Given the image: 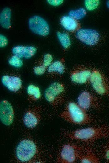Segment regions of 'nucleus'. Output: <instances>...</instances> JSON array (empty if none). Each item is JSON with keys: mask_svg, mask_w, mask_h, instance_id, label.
Instances as JSON below:
<instances>
[{"mask_svg": "<svg viewBox=\"0 0 109 163\" xmlns=\"http://www.w3.org/2000/svg\"><path fill=\"white\" fill-rule=\"evenodd\" d=\"M64 91V87L62 84L58 82L53 83L45 90V97L48 101L56 105Z\"/></svg>", "mask_w": 109, "mask_h": 163, "instance_id": "10", "label": "nucleus"}, {"mask_svg": "<svg viewBox=\"0 0 109 163\" xmlns=\"http://www.w3.org/2000/svg\"><path fill=\"white\" fill-rule=\"evenodd\" d=\"M57 37L62 46L65 49H67L70 46L71 41L69 35L65 33L57 32Z\"/></svg>", "mask_w": 109, "mask_h": 163, "instance_id": "19", "label": "nucleus"}, {"mask_svg": "<svg viewBox=\"0 0 109 163\" xmlns=\"http://www.w3.org/2000/svg\"><path fill=\"white\" fill-rule=\"evenodd\" d=\"M8 62L11 66L16 68L20 67L23 65V62L20 58L14 55L9 59Z\"/></svg>", "mask_w": 109, "mask_h": 163, "instance_id": "24", "label": "nucleus"}, {"mask_svg": "<svg viewBox=\"0 0 109 163\" xmlns=\"http://www.w3.org/2000/svg\"><path fill=\"white\" fill-rule=\"evenodd\" d=\"M100 1L98 0H86L84 2L85 7L88 10L96 9L98 6Z\"/></svg>", "mask_w": 109, "mask_h": 163, "instance_id": "23", "label": "nucleus"}, {"mask_svg": "<svg viewBox=\"0 0 109 163\" xmlns=\"http://www.w3.org/2000/svg\"><path fill=\"white\" fill-rule=\"evenodd\" d=\"M13 109L9 102L5 100L2 101L0 104V117L2 122L6 125H9L13 119Z\"/></svg>", "mask_w": 109, "mask_h": 163, "instance_id": "11", "label": "nucleus"}, {"mask_svg": "<svg viewBox=\"0 0 109 163\" xmlns=\"http://www.w3.org/2000/svg\"><path fill=\"white\" fill-rule=\"evenodd\" d=\"M90 82L95 92L109 99V79L100 71H91Z\"/></svg>", "mask_w": 109, "mask_h": 163, "instance_id": "4", "label": "nucleus"}, {"mask_svg": "<svg viewBox=\"0 0 109 163\" xmlns=\"http://www.w3.org/2000/svg\"><path fill=\"white\" fill-rule=\"evenodd\" d=\"M84 145L76 142V144L68 143L62 148L58 158V161L64 163H72L79 160Z\"/></svg>", "mask_w": 109, "mask_h": 163, "instance_id": "5", "label": "nucleus"}, {"mask_svg": "<svg viewBox=\"0 0 109 163\" xmlns=\"http://www.w3.org/2000/svg\"><path fill=\"white\" fill-rule=\"evenodd\" d=\"M86 11L83 8H80L75 10L69 11V15L75 19L78 20L82 18L86 15Z\"/></svg>", "mask_w": 109, "mask_h": 163, "instance_id": "20", "label": "nucleus"}, {"mask_svg": "<svg viewBox=\"0 0 109 163\" xmlns=\"http://www.w3.org/2000/svg\"><path fill=\"white\" fill-rule=\"evenodd\" d=\"M98 152L101 157L109 162V138L101 146Z\"/></svg>", "mask_w": 109, "mask_h": 163, "instance_id": "21", "label": "nucleus"}, {"mask_svg": "<svg viewBox=\"0 0 109 163\" xmlns=\"http://www.w3.org/2000/svg\"><path fill=\"white\" fill-rule=\"evenodd\" d=\"M29 27L34 33L42 36L48 35L49 33V27L47 22L39 16L31 17L28 21Z\"/></svg>", "mask_w": 109, "mask_h": 163, "instance_id": "7", "label": "nucleus"}, {"mask_svg": "<svg viewBox=\"0 0 109 163\" xmlns=\"http://www.w3.org/2000/svg\"><path fill=\"white\" fill-rule=\"evenodd\" d=\"M27 92L29 95L33 96L36 99H39L41 97V94L39 89L34 85H29L27 88Z\"/></svg>", "mask_w": 109, "mask_h": 163, "instance_id": "22", "label": "nucleus"}, {"mask_svg": "<svg viewBox=\"0 0 109 163\" xmlns=\"http://www.w3.org/2000/svg\"><path fill=\"white\" fill-rule=\"evenodd\" d=\"M47 2L50 4L54 6H57L61 4L63 2L62 0H48Z\"/></svg>", "mask_w": 109, "mask_h": 163, "instance_id": "28", "label": "nucleus"}, {"mask_svg": "<svg viewBox=\"0 0 109 163\" xmlns=\"http://www.w3.org/2000/svg\"><path fill=\"white\" fill-rule=\"evenodd\" d=\"M13 53L19 58H24L28 59L33 56L37 51L36 48L32 46H18L12 49Z\"/></svg>", "mask_w": 109, "mask_h": 163, "instance_id": "13", "label": "nucleus"}, {"mask_svg": "<svg viewBox=\"0 0 109 163\" xmlns=\"http://www.w3.org/2000/svg\"><path fill=\"white\" fill-rule=\"evenodd\" d=\"M79 160L82 163H100L101 156L92 145H84Z\"/></svg>", "mask_w": 109, "mask_h": 163, "instance_id": "9", "label": "nucleus"}, {"mask_svg": "<svg viewBox=\"0 0 109 163\" xmlns=\"http://www.w3.org/2000/svg\"><path fill=\"white\" fill-rule=\"evenodd\" d=\"M1 82L9 90L13 92L19 90L22 86V81L20 78L17 76H3Z\"/></svg>", "mask_w": 109, "mask_h": 163, "instance_id": "14", "label": "nucleus"}, {"mask_svg": "<svg viewBox=\"0 0 109 163\" xmlns=\"http://www.w3.org/2000/svg\"><path fill=\"white\" fill-rule=\"evenodd\" d=\"M60 23L64 29L70 31L75 30L78 26L76 21L69 16H63L60 19Z\"/></svg>", "mask_w": 109, "mask_h": 163, "instance_id": "15", "label": "nucleus"}, {"mask_svg": "<svg viewBox=\"0 0 109 163\" xmlns=\"http://www.w3.org/2000/svg\"><path fill=\"white\" fill-rule=\"evenodd\" d=\"M77 38L84 43L89 45H94L98 42L100 35L98 32L93 29H81L76 33Z\"/></svg>", "mask_w": 109, "mask_h": 163, "instance_id": "8", "label": "nucleus"}, {"mask_svg": "<svg viewBox=\"0 0 109 163\" xmlns=\"http://www.w3.org/2000/svg\"><path fill=\"white\" fill-rule=\"evenodd\" d=\"M60 116L68 122L76 125L90 124L96 122L94 116L74 102H70L67 104Z\"/></svg>", "mask_w": 109, "mask_h": 163, "instance_id": "2", "label": "nucleus"}, {"mask_svg": "<svg viewBox=\"0 0 109 163\" xmlns=\"http://www.w3.org/2000/svg\"><path fill=\"white\" fill-rule=\"evenodd\" d=\"M64 136L76 142L92 145L96 141L109 138V124L104 123L65 133Z\"/></svg>", "mask_w": 109, "mask_h": 163, "instance_id": "1", "label": "nucleus"}, {"mask_svg": "<svg viewBox=\"0 0 109 163\" xmlns=\"http://www.w3.org/2000/svg\"><path fill=\"white\" fill-rule=\"evenodd\" d=\"M25 125L29 128H33L38 124V118L36 115L31 112H27L24 117Z\"/></svg>", "mask_w": 109, "mask_h": 163, "instance_id": "17", "label": "nucleus"}, {"mask_svg": "<svg viewBox=\"0 0 109 163\" xmlns=\"http://www.w3.org/2000/svg\"><path fill=\"white\" fill-rule=\"evenodd\" d=\"M106 5L107 7L109 8V0L107 2Z\"/></svg>", "mask_w": 109, "mask_h": 163, "instance_id": "29", "label": "nucleus"}, {"mask_svg": "<svg viewBox=\"0 0 109 163\" xmlns=\"http://www.w3.org/2000/svg\"><path fill=\"white\" fill-rule=\"evenodd\" d=\"M37 147L35 144L29 140L21 141L16 149V155L18 159L23 162L30 160L35 155Z\"/></svg>", "mask_w": 109, "mask_h": 163, "instance_id": "6", "label": "nucleus"}, {"mask_svg": "<svg viewBox=\"0 0 109 163\" xmlns=\"http://www.w3.org/2000/svg\"><path fill=\"white\" fill-rule=\"evenodd\" d=\"M11 11L9 8H5L2 10L0 15V24L2 27L7 29L11 27Z\"/></svg>", "mask_w": 109, "mask_h": 163, "instance_id": "16", "label": "nucleus"}, {"mask_svg": "<svg viewBox=\"0 0 109 163\" xmlns=\"http://www.w3.org/2000/svg\"><path fill=\"white\" fill-rule=\"evenodd\" d=\"M91 71L86 69H81L73 71L71 74L70 79L75 83L85 84L90 82Z\"/></svg>", "mask_w": 109, "mask_h": 163, "instance_id": "12", "label": "nucleus"}, {"mask_svg": "<svg viewBox=\"0 0 109 163\" xmlns=\"http://www.w3.org/2000/svg\"><path fill=\"white\" fill-rule=\"evenodd\" d=\"M65 70V66L63 63L60 61H55L48 67V71L49 73L57 72L60 74H63Z\"/></svg>", "mask_w": 109, "mask_h": 163, "instance_id": "18", "label": "nucleus"}, {"mask_svg": "<svg viewBox=\"0 0 109 163\" xmlns=\"http://www.w3.org/2000/svg\"><path fill=\"white\" fill-rule=\"evenodd\" d=\"M52 60L53 57L51 54H45L44 57L43 65L45 67L49 66L51 64Z\"/></svg>", "mask_w": 109, "mask_h": 163, "instance_id": "25", "label": "nucleus"}, {"mask_svg": "<svg viewBox=\"0 0 109 163\" xmlns=\"http://www.w3.org/2000/svg\"><path fill=\"white\" fill-rule=\"evenodd\" d=\"M77 103L86 110L92 109L99 112L103 111L105 107L100 95L88 90L83 91L80 93Z\"/></svg>", "mask_w": 109, "mask_h": 163, "instance_id": "3", "label": "nucleus"}, {"mask_svg": "<svg viewBox=\"0 0 109 163\" xmlns=\"http://www.w3.org/2000/svg\"><path fill=\"white\" fill-rule=\"evenodd\" d=\"M8 43V40L7 38L2 34L0 35V47H3L5 46Z\"/></svg>", "mask_w": 109, "mask_h": 163, "instance_id": "27", "label": "nucleus"}, {"mask_svg": "<svg viewBox=\"0 0 109 163\" xmlns=\"http://www.w3.org/2000/svg\"><path fill=\"white\" fill-rule=\"evenodd\" d=\"M35 73L38 75H41L45 71V67L43 65L35 67L34 68Z\"/></svg>", "mask_w": 109, "mask_h": 163, "instance_id": "26", "label": "nucleus"}]
</instances>
